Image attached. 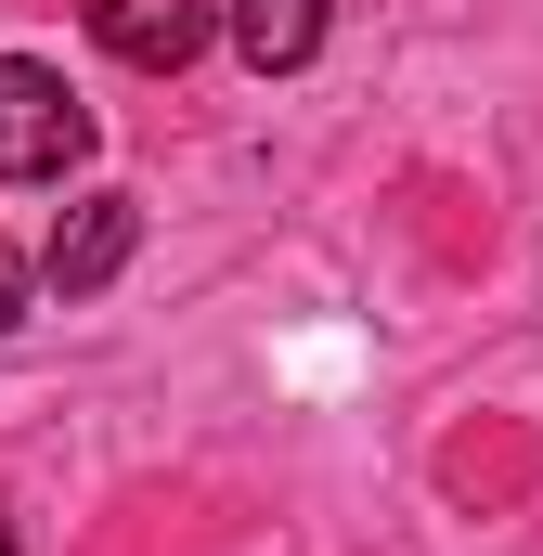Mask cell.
I'll use <instances>...</instances> for the list:
<instances>
[{
  "instance_id": "6da1fadb",
  "label": "cell",
  "mask_w": 543,
  "mask_h": 556,
  "mask_svg": "<svg viewBox=\"0 0 543 556\" xmlns=\"http://www.w3.org/2000/svg\"><path fill=\"white\" fill-rule=\"evenodd\" d=\"M78 155H91V104L52 65L0 52V181H65Z\"/></svg>"
},
{
  "instance_id": "7a4b0ae2",
  "label": "cell",
  "mask_w": 543,
  "mask_h": 556,
  "mask_svg": "<svg viewBox=\"0 0 543 556\" xmlns=\"http://www.w3.org/2000/svg\"><path fill=\"white\" fill-rule=\"evenodd\" d=\"M142 247V194H78L65 220H52V247H39V285L52 298H91V285H117Z\"/></svg>"
},
{
  "instance_id": "3957f363",
  "label": "cell",
  "mask_w": 543,
  "mask_h": 556,
  "mask_svg": "<svg viewBox=\"0 0 543 556\" xmlns=\"http://www.w3.org/2000/svg\"><path fill=\"white\" fill-rule=\"evenodd\" d=\"M91 39L117 65H142V78H168V65L207 52V0H91Z\"/></svg>"
},
{
  "instance_id": "277c9868",
  "label": "cell",
  "mask_w": 543,
  "mask_h": 556,
  "mask_svg": "<svg viewBox=\"0 0 543 556\" xmlns=\"http://www.w3.org/2000/svg\"><path fill=\"white\" fill-rule=\"evenodd\" d=\"M324 26H337V0H233V52H247L260 78H298V65L324 52Z\"/></svg>"
},
{
  "instance_id": "5b68a950",
  "label": "cell",
  "mask_w": 543,
  "mask_h": 556,
  "mask_svg": "<svg viewBox=\"0 0 543 556\" xmlns=\"http://www.w3.org/2000/svg\"><path fill=\"white\" fill-rule=\"evenodd\" d=\"M26 298H39V260H13V247H0V337L26 324Z\"/></svg>"
}]
</instances>
